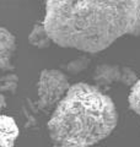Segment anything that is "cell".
<instances>
[{"mask_svg": "<svg viewBox=\"0 0 140 147\" xmlns=\"http://www.w3.org/2000/svg\"><path fill=\"white\" fill-rule=\"evenodd\" d=\"M43 25L60 47L99 53L140 36V0H46Z\"/></svg>", "mask_w": 140, "mask_h": 147, "instance_id": "6da1fadb", "label": "cell"}, {"mask_svg": "<svg viewBox=\"0 0 140 147\" xmlns=\"http://www.w3.org/2000/svg\"><path fill=\"white\" fill-rule=\"evenodd\" d=\"M117 123L113 99L99 86L77 82L54 107L48 132L57 147H91L108 137Z\"/></svg>", "mask_w": 140, "mask_h": 147, "instance_id": "7a4b0ae2", "label": "cell"}, {"mask_svg": "<svg viewBox=\"0 0 140 147\" xmlns=\"http://www.w3.org/2000/svg\"><path fill=\"white\" fill-rule=\"evenodd\" d=\"M70 87L67 75L55 69H46L39 74L37 82L38 107L42 110H53Z\"/></svg>", "mask_w": 140, "mask_h": 147, "instance_id": "3957f363", "label": "cell"}, {"mask_svg": "<svg viewBox=\"0 0 140 147\" xmlns=\"http://www.w3.org/2000/svg\"><path fill=\"white\" fill-rule=\"evenodd\" d=\"M16 50V37L5 27L0 26V69L11 70L12 57Z\"/></svg>", "mask_w": 140, "mask_h": 147, "instance_id": "277c9868", "label": "cell"}, {"mask_svg": "<svg viewBox=\"0 0 140 147\" xmlns=\"http://www.w3.org/2000/svg\"><path fill=\"white\" fill-rule=\"evenodd\" d=\"M18 137V126L11 117L0 114V147H14Z\"/></svg>", "mask_w": 140, "mask_h": 147, "instance_id": "5b68a950", "label": "cell"}, {"mask_svg": "<svg viewBox=\"0 0 140 147\" xmlns=\"http://www.w3.org/2000/svg\"><path fill=\"white\" fill-rule=\"evenodd\" d=\"M120 66L111 64H101L96 67L93 80L99 86H109L113 82H119Z\"/></svg>", "mask_w": 140, "mask_h": 147, "instance_id": "8992f818", "label": "cell"}, {"mask_svg": "<svg viewBox=\"0 0 140 147\" xmlns=\"http://www.w3.org/2000/svg\"><path fill=\"white\" fill-rule=\"evenodd\" d=\"M29 42L31 45H33V47L38 49H46L50 47L53 40L49 37L43 22H37L33 26V28L31 30L29 34Z\"/></svg>", "mask_w": 140, "mask_h": 147, "instance_id": "52a82bcc", "label": "cell"}, {"mask_svg": "<svg viewBox=\"0 0 140 147\" xmlns=\"http://www.w3.org/2000/svg\"><path fill=\"white\" fill-rule=\"evenodd\" d=\"M18 86V77L15 74H6L0 77V92L1 93H15Z\"/></svg>", "mask_w": 140, "mask_h": 147, "instance_id": "ba28073f", "label": "cell"}, {"mask_svg": "<svg viewBox=\"0 0 140 147\" xmlns=\"http://www.w3.org/2000/svg\"><path fill=\"white\" fill-rule=\"evenodd\" d=\"M128 103L130 109L140 118V79H138V81L130 87Z\"/></svg>", "mask_w": 140, "mask_h": 147, "instance_id": "9c48e42d", "label": "cell"}, {"mask_svg": "<svg viewBox=\"0 0 140 147\" xmlns=\"http://www.w3.org/2000/svg\"><path fill=\"white\" fill-rule=\"evenodd\" d=\"M138 79L139 77L137 76V72H135L133 69H130L128 66H122L120 67V76H119V82L120 84L132 87L135 82L138 81Z\"/></svg>", "mask_w": 140, "mask_h": 147, "instance_id": "30bf717a", "label": "cell"}, {"mask_svg": "<svg viewBox=\"0 0 140 147\" xmlns=\"http://www.w3.org/2000/svg\"><path fill=\"white\" fill-rule=\"evenodd\" d=\"M88 64H90V59H88V58H86V57H79V58L74 59V60H71L68 64L67 70L70 74H79V72H81L82 70L87 69Z\"/></svg>", "mask_w": 140, "mask_h": 147, "instance_id": "8fae6325", "label": "cell"}, {"mask_svg": "<svg viewBox=\"0 0 140 147\" xmlns=\"http://www.w3.org/2000/svg\"><path fill=\"white\" fill-rule=\"evenodd\" d=\"M6 107V98H5V94L0 92V114L4 110V108Z\"/></svg>", "mask_w": 140, "mask_h": 147, "instance_id": "7c38bea8", "label": "cell"}]
</instances>
